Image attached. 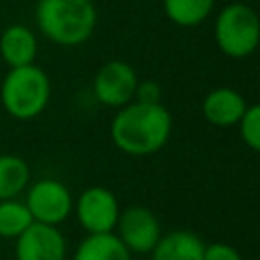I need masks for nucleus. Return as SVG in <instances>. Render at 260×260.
I'll return each mask as SVG.
<instances>
[{
    "instance_id": "nucleus-1",
    "label": "nucleus",
    "mask_w": 260,
    "mask_h": 260,
    "mask_svg": "<svg viewBox=\"0 0 260 260\" xmlns=\"http://www.w3.org/2000/svg\"><path fill=\"white\" fill-rule=\"evenodd\" d=\"M171 128L173 118L162 104L132 100L118 108L110 126V136L122 152L130 156H148L169 142Z\"/></svg>"
},
{
    "instance_id": "nucleus-2",
    "label": "nucleus",
    "mask_w": 260,
    "mask_h": 260,
    "mask_svg": "<svg viewBox=\"0 0 260 260\" xmlns=\"http://www.w3.org/2000/svg\"><path fill=\"white\" fill-rule=\"evenodd\" d=\"M35 20L51 43L77 47L93 35L98 10L93 0H37Z\"/></svg>"
},
{
    "instance_id": "nucleus-3",
    "label": "nucleus",
    "mask_w": 260,
    "mask_h": 260,
    "mask_svg": "<svg viewBox=\"0 0 260 260\" xmlns=\"http://www.w3.org/2000/svg\"><path fill=\"white\" fill-rule=\"evenodd\" d=\"M51 100V79L39 65L10 67L0 83L4 112L20 122L39 118Z\"/></svg>"
},
{
    "instance_id": "nucleus-4",
    "label": "nucleus",
    "mask_w": 260,
    "mask_h": 260,
    "mask_svg": "<svg viewBox=\"0 0 260 260\" xmlns=\"http://www.w3.org/2000/svg\"><path fill=\"white\" fill-rule=\"evenodd\" d=\"M215 43L232 59L252 55L260 45V16L254 8L234 2L215 20Z\"/></svg>"
},
{
    "instance_id": "nucleus-5",
    "label": "nucleus",
    "mask_w": 260,
    "mask_h": 260,
    "mask_svg": "<svg viewBox=\"0 0 260 260\" xmlns=\"http://www.w3.org/2000/svg\"><path fill=\"white\" fill-rule=\"evenodd\" d=\"M24 203L35 221L47 225L63 223L73 211V197L65 183L57 179H39L26 187Z\"/></svg>"
},
{
    "instance_id": "nucleus-6",
    "label": "nucleus",
    "mask_w": 260,
    "mask_h": 260,
    "mask_svg": "<svg viewBox=\"0 0 260 260\" xmlns=\"http://www.w3.org/2000/svg\"><path fill=\"white\" fill-rule=\"evenodd\" d=\"M75 215L81 223V228L87 234H108L114 232L118 217H120V205L116 195L100 185L87 187L77 201H73Z\"/></svg>"
},
{
    "instance_id": "nucleus-7",
    "label": "nucleus",
    "mask_w": 260,
    "mask_h": 260,
    "mask_svg": "<svg viewBox=\"0 0 260 260\" xmlns=\"http://www.w3.org/2000/svg\"><path fill=\"white\" fill-rule=\"evenodd\" d=\"M136 85V71L126 61L114 59L98 69L93 77V95L108 108H122L134 100Z\"/></svg>"
},
{
    "instance_id": "nucleus-8",
    "label": "nucleus",
    "mask_w": 260,
    "mask_h": 260,
    "mask_svg": "<svg viewBox=\"0 0 260 260\" xmlns=\"http://www.w3.org/2000/svg\"><path fill=\"white\" fill-rule=\"evenodd\" d=\"M116 225H118V238L122 240V244L136 254L152 252V248L162 236L156 215L142 205H132L120 211Z\"/></svg>"
},
{
    "instance_id": "nucleus-9",
    "label": "nucleus",
    "mask_w": 260,
    "mask_h": 260,
    "mask_svg": "<svg viewBox=\"0 0 260 260\" xmlns=\"http://www.w3.org/2000/svg\"><path fill=\"white\" fill-rule=\"evenodd\" d=\"M67 242L57 225L32 221L14 244L16 260H65Z\"/></svg>"
},
{
    "instance_id": "nucleus-10",
    "label": "nucleus",
    "mask_w": 260,
    "mask_h": 260,
    "mask_svg": "<svg viewBox=\"0 0 260 260\" xmlns=\"http://www.w3.org/2000/svg\"><path fill=\"white\" fill-rule=\"evenodd\" d=\"M248 104L244 100V95L232 87H215L211 89L201 104V112L203 118L213 124V126H234L240 124L244 112H246Z\"/></svg>"
},
{
    "instance_id": "nucleus-11",
    "label": "nucleus",
    "mask_w": 260,
    "mask_h": 260,
    "mask_svg": "<svg viewBox=\"0 0 260 260\" xmlns=\"http://www.w3.org/2000/svg\"><path fill=\"white\" fill-rule=\"evenodd\" d=\"M39 53V41L32 28L14 22L0 32V57L6 67H22L35 63Z\"/></svg>"
},
{
    "instance_id": "nucleus-12",
    "label": "nucleus",
    "mask_w": 260,
    "mask_h": 260,
    "mask_svg": "<svg viewBox=\"0 0 260 260\" xmlns=\"http://www.w3.org/2000/svg\"><path fill=\"white\" fill-rule=\"evenodd\" d=\"M205 244L201 238L187 230H175L156 242L152 248V260H203Z\"/></svg>"
},
{
    "instance_id": "nucleus-13",
    "label": "nucleus",
    "mask_w": 260,
    "mask_h": 260,
    "mask_svg": "<svg viewBox=\"0 0 260 260\" xmlns=\"http://www.w3.org/2000/svg\"><path fill=\"white\" fill-rule=\"evenodd\" d=\"M73 260H132L130 250L122 244L114 232L108 234H87L77 246Z\"/></svg>"
},
{
    "instance_id": "nucleus-14",
    "label": "nucleus",
    "mask_w": 260,
    "mask_h": 260,
    "mask_svg": "<svg viewBox=\"0 0 260 260\" xmlns=\"http://www.w3.org/2000/svg\"><path fill=\"white\" fill-rule=\"evenodd\" d=\"M30 185L28 162L18 154H0V201L14 199Z\"/></svg>"
},
{
    "instance_id": "nucleus-15",
    "label": "nucleus",
    "mask_w": 260,
    "mask_h": 260,
    "mask_svg": "<svg viewBox=\"0 0 260 260\" xmlns=\"http://www.w3.org/2000/svg\"><path fill=\"white\" fill-rule=\"evenodd\" d=\"M165 14L179 26H197L213 10V0H162Z\"/></svg>"
},
{
    "instance_id": "nucleus-16",
    "label": "nucleus",
    "mask_w": 260,
    "mask_h": 260,
    "mask_svg": "<svg viewBox=\"0 0 260 260\" xmlns=\"http://www.w3.org/2000/svg\"><path fill=\"white\" fill-rule=\"evenodd\" d=\"M32 221L35 219L26 203L20 201L18 197L0 201V238L16 240Z\"/></svg>"
},
{
    "instance_id": "nucleus-17",
    "label": "nucleus",
    "mask_w": 260,
    "mask_h": 260,
    "mask_svg": "<svg viewBox=\"0 0 260 260\" xmlns=\"http://www.w3.org/2000/svg\"><path fill=\"white\" fill-rule=\"evenodd\" d=\"M242 140L256 152H260V104L248 106L240 120Z\"/></svg>"
},
{
    "instance_id": "nucleus-18",
    "label": "nucleus",
    "mask_w": 260,
    "mask_h": 260,
    "mask_svg": "<svg viewBox=\"0 0 260 260\" xmlns=\"http://www.w3.org/2000/svg\"><path fill=\"white\" fill-rule=\"evenodd\" d=\"M203 260H242V256L234 246L223 244V242H215V244L205 246Z\"/></svg>"
},
{
    "instance_id": "nucleus-19",
    "label": "nucleus",
    "mask_w": 260,
    "mask_h": 260,
    "mask_svg": "<svg viewBox=\"0 0 260 260\" xmlns=\"http://www.w3.org/2000/svg\"><path fill=\"white\" fill-rule=\"evenodd\" d=\"M160 95H162V89L156 81H138L134 100L144 104H160Z\"/></svg>"
},
{
    "instance_id": "nucleus-20",
    "label": "nucleus",
    "mask_w": 260,
    "mask_h": 260,
    "mask_svg": "<svg viewBox=\"0 0 260 260\" xmlns=\"http://www.w3.org/2000/svg\"><path fill=\"white\" fill-rule=\"evenodd\" d=\"M258 16H260V14H258Z\"/></svg>"
}]
</instances>
